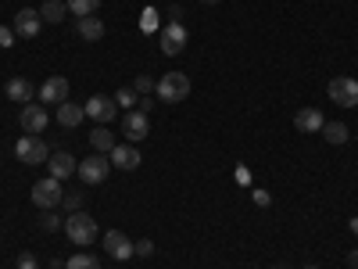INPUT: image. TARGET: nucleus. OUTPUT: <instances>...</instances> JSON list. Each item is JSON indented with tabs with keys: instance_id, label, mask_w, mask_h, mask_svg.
<instances>
[{
	"instance_id": "obj_1",
	"label": "nucleus",
	"mask_w": 358,
	"mask_h": 269,
	"mask_svg": "<svg viewBox=\"0 0 358 269\" xmlns=\"http://www.w3.org/2000/svg\"><path fill=\"white\" fill-rule=\"evenodd\" d=\"M155 94L165 101V104H179V101H187L190 97V79L183 72H165L155 86Z\"/></svg>"
},
{
	"instance_id": "obj_2",
	"label": "nucleus",
	"mask_w": 358,
	"mask_h": 269,
	"mask_svg": "<svg viewBox=\"0 0 358 269\" xmlns=\"http://www.w3.org/2000/svg\"><path fill=\"white\" fill-rule=\"evenodd\" d=\"M65 233H69V241L86 248V244H94V237H97V223L94 216H86V212H72L65 219Z\"/></svg>"
},
{
	"instance_id": "obj_3",
	"label": "nucleus",
	"mask_w": 358,
	"mask_h": 269,
	"mask_svg": "<svg viewBox=\"0 0 358 269\" xmlns=\"http://www.w3.org/2000/svg\"><path fill=\"white\" fill-rule=\"evenodd\" d=\"M15 158L22 162V165H43L47 158H50V151H47V144L40 140V137H22L18 144H15Z\"/></svg>"
},
{
	"instance_id": "obj_4",
	"label": "nucleus",
	"mask_w": 358,
	"mask_h": 269,
	"mask_svg": "<svg viewBox=\"0 0 358 269\" xmlns=\"http://www.w3.org/2000/svg\"><path fill=\"white\" fill-rule=\"evenodd\" d=\"M187 40H190L187 25H183V22H169V25L162 29V36H158V47H162V54L176 57V54L187 50Z\"/></svg>"
},
{
	"instance_id": "obj_5",
	"label": "nucleus",
	"mask_w": 358,
	"mask_h": 269,
	"mask_svg": "<svg viewBox=\"0 0 358 269\" xmlns=\"http://www.w3.org/2000/svg\"><path fill=\"white\" fill-rule=\"evenodd\" d=\"M62 198H65V191H62V179H54V176L40 179V184L33 187V205H36V208H43V212L57 208V205H62Z\"/></svg>"
},
{
	"instance_id": "obj_6",
	"label": "nucleus",
	"mask_w": 358,
	"mask_h": 269,
	"mask_svg": "<svg viewBox=\"0 0 358 269\" xmlns=\"http://www.w3.org/2000/svg\"><path fill=\"white\" fill-rule=\"evenodd\" d=\"M111 169H115V165H111V158L94 151L90 158H83V162H79V169H76V172L83 176V184H104Z\"/></svg>"
},
{
	"instance_id": "obj_7",
	"label": "nucleus",
	"mask_w": 358,
	"mask_h": 269,
	"mask_svg": "<svg viewBox=\"0 0 358 269\" xmlns=\"http://www.w3.org/2000/svg\"><path fill=\"white\" fill-rule=\"evenodd\" d=\"M330 101L337 108H355L358 104V79H351V76L330 79Z\"/></svg>"
},
{
	"instance_id": "obj_8",
	"label": "nucleus",
	"mask_w": 358,
	"mask_h": 269,
	"mask_svg": "<svg viewBox=\"0 0 358 269\" xmlns=\"http://www.w3.org/2000/svg\"><path fill=\"white\" fill-rule=\"evenodd\" d=\"M122 137H129L133 144H140V140L151 137V118H147V111L133 108V111L122 115Z\"/></svg>"
},
{
	"instance_id": "obj_9",
	"label": "nucleus",
	"mask_w": 358,
	"mask_h": 269,
	"mask_svg": "<svg viewBox=\"0 0 358 269\" xmlns=\"http://www.w3.org/2000/svg\"><path fill=\"white\" fill-rule=\"evenodd\" d=\"M104 251H108L111 258H118V262H126V258L136 255V244L129 241L122 230H108V233H104Z\"/></svg>"
},
{
	"instance_id": "obj_10",
	"label": "nucleus",
	"mask_w": 358,
	"mask_h": 269,
	"mask_svg": "<svg viewBox=\"0 0 358 269\" xmlns=\"http://www.w3.org/2000/svg\"><path fill=\"white\" fill-rule=\"evenodd\" d=\"M83 108H86V118H94V123H101V126H104V123H111V118H115V108H118V104H115V97L94 94Z\"/></svg>"
},
{
	"instance_id": "obj_11",
	"label": "nucleus",
	"mask_w": 358,
	"mask_h": 269,
	"mask_svg": "<svg viewBox=\"0 0 358 269\" xmlns=\"http://www.w3.org/2000/svg\"><path fill=\"white\" fill-rule=\"evenodd\" d=\"M22 130L29 133V137H40L43 130H47V123H50V115H47V108H36V104H25L22 108Z\"/></svg>"
},
{
	"instance_id": "obj_12",
	"label": "nucleus",
	"mask_w": 358,
	"mask_h": 269,
	"mask_svg": "<svg viewBox=\"0 0 358 269\" xmlns=\"http://www.w3.org/2000/svg\"><path fill=\"white\" fill-rule=\"evenodd\" d=\"M40 101H43V104H54V108L65 104V101H69V79H65V76H50V79L40 86Z\"/></svg>"
},
{
	"instance_id": "obj_13",
	"label": "nucleus",
	"mask_w": 358,
	"mask_h": 269,
	"mask_svg": "<svg viewBox=\"0 0 358 269\" xmlns=\"http://www.w3.org/2000/svg\"><path fill=\"white\" fill-rule=\"evenodd\" d=\"M40 25H43L40 11H33V8H22V11L15 15V36H25V40H33V36L40 33Z\"/></svg>"
},
{
	"instance_id": "obj_14",
	"label": "nucleus",
	"mask_w": 358,
	"mask_h": 269,
	"mask_svg": "<svg viewBox=\"0 0 358 269\" xmlns=\"http://www.w3.org/2000/svg\"><path fill=\"white\" fill-rule=\"evenodd\" d=\"M108 158H111V165H115V169H126V172L140 169V151H136L133 144H115Z\"/></svg>"
},
{
	"instance_id": "obj_15",
	"label": "nucleus",
	"mask_w": 358,
	"mask_h": 269,
	"mask_svg": "<svg viewBox=\"0 0 358 269\" xmlns=\"http://www.w3.org/2000/svg\"><path fill=\"white\" fill-rule=\"evenodd\" d=\"M294 126L301 130V133H322L326 118H322V111H319V108H301V111L294 115Z\"/></svg>"
},
{
	"instance_id": "obj_16",
	"label": "nucleus",
	"mask_w": 358,
	"mask_h": 269,
	"mask_svg": "<svg viewBox=\"0 0 358 269\" xmlns=\"http://www.w3.org/2000/svg\"><path fill=\"white\" fill-rule=\"evenodd\" d=\"M4 94L11 97V101H18V104H29L36 97V86L29 83V79H22V76H15V79H8V86H4Z\"/></svg>"
},
{
	"instance_id": "obj_17",
	"label": "nucleus",
	"mask_w": 358,
	"mask_h": 269,
	"mask_svg": "<svg viewBox=\"0 0 358 269\" xmlns=\"http://www.w3.org/2000/svg\"><path fill=\"white\" fill-rule=\"evenodd\" d=\"M47 165H50V176H54V179H65V176H72V172L79 169V162H76L69 151H54V155L47 158Z\"/></svg>"
},
{
	"instance_id": "obj_18",
	"label": "nucleus",
	"mask_w": 358,
	"mask_h": 269,
	"mask_svg": "<svg viewBox=\"0 0 358 269\" xmlns=\"http://www.w3.org/2000/svg\"><path fill=\"white\" fill-rule=\"evenodd\" d=\"M86 118V108L83 104H76V101H65V104H57V123L62 126H69V130H76L79 123Z\"/></svg>"
},
{
	"instance_id": "obj_19",
	"label": "nucleus",
	"mask_w": 358,
	"mask_h": 269,
	"mask_svg": "<svg viewBox=\"0 0 358 269\" xmlns=\"http://www.w3.org/2000/svg\"><path fill=\"white\" fill-rule=\"evenodd\" d=\"M76 29H79V36H83V40H90V43L104 40V22H101L97 15H86V18H79V22H76Z\"/></svg>"
},
{
	"instance_id": "obj_20",
	"label": "nucleus",
	"mask_w": 358,
	"mask_h": 269,
	"mask_svg": "<svg viewBox=\"0 0 358 269\" xmlns=\"http://www.w3.org/2000/svg\"><path fill=\"white\" fill-rule=\"evenodd\" d=\"M118 140H115V133L111 130H104V126H97L94 133H90V147H94L97 155H111V147H115Z\"/></svg>"
},
{
	"instance_id": "obj_21",
	"label": "nucleus",
	"mask_w": 358,
	"mask_h": 269,
	"mask_svg": "<svg viewBox=\"0 0 358 269\" xmlns=\"http://www.w3.org/2000/svg\"><path fill=\"white\" fill-rule=\"evenodd\" d=\"M65 8H69L76 18H86V15H97L101 0H65Z\"/></svg>"
},
{
	"instance_id": "obj_22",
	"label": "nucleus",
	"mask_w": 358,
	"mask_h": 269,
	"mask_svg": "<svg viewBox=\"0 0 358 269\" xmlns=\"http://www.w3.org/2000/svg\"><path fill=\"white\" fill-rule=\"evenodd\" d=\"M65 11H69V8L62 4V0H47V4L40 8V18H43V22H65Z\"/></svg>"
},
{
	"instance_id": "obj_23",
	"label": "nucleus",
	"mask_w": 358,
	"mask_h": 269,
	"mask_svg": "<svg viewBox=\"0 0 358 269\" xmlns=\"http://www.w3.org/2000/svg\"><path fill=\"white\" fill-rule=\"evenodd\" d=\"M322 137L330 140V144H344V140H348V126H344V123H326V126H322Z\"/></svg>"
},
{
	"instance_id": "obj_24",
	"label": "nucleus",
	"mask_w": 358,
	"mask_h": 269,
	"mask_svg": "<svg viewBox=\"0 0 358 269\" xmlns=\"http://www.w3.org/2000/svg\"><path fill=\"white\" fill-rule=\"evenodd\" d=\"M65 269H101V262H97L94 255H83V251H79V255H72V258L65 262Z\"/></svg>"
},
{
	"instance_id": "obj_25",
	"label": "nucleus",
	"mask_w": 358,
	"mask_h": 269,
	"mask_svg": "<svg viewBox=\"0 0 358 269\" xmlns=\"http://www.w3.org/2000/svg\"><path fill=\"white\" fill-rule=\"evenodd\" d=\"M158 86V79H151V76H136V83H133V90L140 97H151V90Z\"/></svg>"
},
{
	"instance_id": "obj_26",
	"label": "nucleus",
	"mask_w": 358,
	"mask_h": 269,
	"mask_svg": "<svg viewBox=\"0 0 358 269\" xmlns=\"http://www.w3.org/2000/svg\"><path fill=\"white\" fill-rule=\"evenodd\" d=\"M140 29H143V33H155V29H158V11L155 8H147L140 15Z\"/></svg>"
},
{
	"instance_id": "obj_27",
	"label": "nucleus",
	"mask_w": 358,
	"mask_h": 269,
	"mask_svg": "<svg viewBox=\"0 0 358 269\" xmlns=\"http://www.w3.org/2000/svg\"><path fill=\"white\" fill-rule=\"evenodd\" d=\"M136 97H140V94H136L133 86H129V90H118V94H115V104H118V108H133Z\"/></svg>"
},
{
	"instance_id": "obj_28",
	"label": "nucleus",
	"mask_w": 358,
	"mask_h": 269,
	"mask_svg": "<svg viewBox=\"0 0 358 269\" xmlns=\"http://www.w3.org/2000/svg\"><path fill=\"white\" fill-rule=\"evenodd\" d=\"M62 223H65V219H57V216H54V212H47V216H43V219H40V226H43V230H47V233H54V230H62Z\"/></svg>"
},
{
	"instance_id": "obj_29",
	"label": "nucleus",
	"mask_w": 358,
	"mask_h": 269,
	"mask_svg": "<svg viewBox=\"0 0 358 269\" xmlns=\"http://www.w3.org/2000/svg\"><path fill=\"white\" fill-rule=\"evenodd\" d=\"M18 269H40L36 255H33V251H22V255H18Z\"/></svg>"
},
{
	"instance_id": "obj_30",
	"label": "nucleus",
	"mask_w": 358,
	"mask_h": 269,
	"mask_svg": "<svg viewBox=\"0 0 358 269\" xmlns=\"http://www.w3.org/2000/svg\"><path fill=\"white\" fill-rule=\"evenodd\" d=\"M62 201H65L69 212H83V194H65Z\"/></svg>"
},
{
	"instance_id": "obj_31",
	"label": "nucleus",
	"mask_w": 358,
	"mask_h": 269,
	"mask_svg": "<svg viewBox=\"0 0 358 269\" xmlns=\"http://www.w3.org/2000/svg\"><path fill=\"white\" fill-rule=\"evenodd\" d=\"M136 255H140V258H151V255H155V241H140V244H136Z\"/></svg>"
},
{
	"instance_id": "obj_32",
	"label": "nucleus",
	"mask_w": 358,
	"mask_h": 269,
	"mask_svg": "<svg viewBox=\"0 0 358 269\" xmlns=\"http://www.w3.org/2000/svg\"><path fill=\"white\" fill-rule=\"evenodd\" d=\"M0 43L11 47V43H15V29H0Z\"/></svg>"
},
{
	"instance_id": "obj_33",
	"label": "nucleus",
	"mask_w": 358,
	"mask_h": 269,
	"mask_svg": "<svg viewBox=\"0 0 358 269\" xmlns=\"http://www.w3.org/2000/svg\"><path fill=\"white\" fill-rule=\"evenodd\" d=\"M268 201H273V198H268L265 191H255V205H262V208H268Z\"/></svg>"
},
{
	"instance_id": "obj_34",
	"label": "nucleus",
	"mask_w": 358,
	"mask_h": 269,
	"mask_svg": "<svg viewBox=\"0 0 358 269\" xmlns=\"http://www.w3.org/2000/svg\"><path fill=\"white\" fill-rule=\"evenodd\" d=\"M348 262H351V265H358V251H348Z\"/></svg>"
},
{
	"instance_id": "obj_35",
	"label": "nucleus",
	"mask_w": 358,
	"mask_h": 269,
	"mask_svg": "<svg viewBox=\"0 0 358 269\" xmlns=\"http://www.w3.org/2000/svg\"><path fill=\"white\" fill-rule=\"evenodd\" d=\"M351 230H355V233H358V219H351Z\"/></svg>"
},
{
	"instance_id": "obj_36",
	"label": "nucleus",
	"mask_w": 358,
	"mask_h": 269,
	"mask_svg": "<svg viewBox=\"0 0 358 269\" xmlns=\"http://www.w3.org/2000/svg\"><path fill=\"white\" fill-rule=\"evenodd\" d=\"M201 4H219V0H201Z\"/></svg>"
},
{
	"instance_id": "obj_37",
	"label": "nucleus",
	"mask_w": 358,
	"mask_h": 269,
	"mask_svg": "<svg viewBox=\"0 0 358 269\" xmlns=\"http://www.w3.org/2000/svg\"><path fill=\"white\" fill-rule=\"evenodd\" d=\"M308 269H315V265H308Z\"/></svg>"
},
{
	"instance_id": "obj_38",
	"label": "nucleus",
	"mask_w": 358,
	"mask_h": 269,
	"mask_svg": "<svg viewBox=\"0 0 358 269\" xmlns=\"http://www.w3.org/2000/svg\"><path fill=\"white\" fill-rule=\"evenodd\" d=\"M276 269H280V265H276Z\"/></svg>"
}]
</instances>
